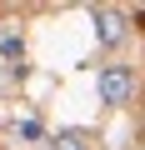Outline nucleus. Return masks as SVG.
Masks as SVG:
<instances>
[{
    "instance_id": "obj_1",
    "label": "nucleus",
    "mask_w": 145,
    "mask_h": 150,
    "mask_svg": "<svg viewBox=\"0 0 145 150\" xmlns=\"http://www.w3.org/2000/svg\"><path fill=\"white\" fill-rule=\"evenodd\" d=\"M95 85H100V100H105V105H125V95H130V70H125V65H105Z\"/></svg>"
},
{
    "instance_id": "obj_2",
    "label": "nucleus",
    "mask_w": 145,
    "mask_h": 150,
    "mask_svg": "<svg viewBox=\"0 0 145 150\" xmlns=\"http://www.w3.org/2000/svg\"><path fill=\"white\" fill-rule=\"evenodd\" d=\"M95 25H100V40H105V45L120 40V15H115V10H95Z\"/></svg>"
},
{
    "instance_id": "obj_3",
    "label": "nucleus",
    "mask_w": 145,
    "mask_h": 150,
    "mask_svg": "<svg viewBox=\"0 0 145 150\" xmlns=\"http://www.w3.org/2000/svg\"><path fill=\"white\" fill-rule=\"evenodd\" d=\"M50 150H85V140H80V130H65V135L50 140Z\"/></svg>"
}]
</instances>
